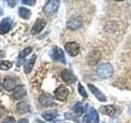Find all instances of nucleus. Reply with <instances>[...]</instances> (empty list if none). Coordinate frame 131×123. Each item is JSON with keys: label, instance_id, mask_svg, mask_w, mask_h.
<instances>
[{"label": "nucleus", "instance_id": "obj_1", "mask_svg": "<svg viewBox=\"0 0 131 123\" xmlns=\"http://www.w3.org/2000/svg\"><path fill=\"white\" fill-rule=\"evenodd\" d=\"M97 75L102 79H108L113 75V67L109 63L101 64L97 69Z\"/></svg>", "mask_w": 131, "mask_h": 123}, {"label": "nucleus", "instance_id": "obj_2", "mask_svg": "<svg viewBox=\"0 0 131 123\" xmlns=\"http://www.w3.org/2000/svg\"><path fill=\"white\" fill-rule=\"evenodd\" d=\"M82 123H99V116L94 108H89L82 120Z\"/></svg>", "mask_w": 131, "mask_h": 123}, {"label": "nucleus", "instance_id": "obj_3", "mask_svg": "<svg viewBox=\"0 0 131 123\" xmlns=\"http://www.w3.org/2000/svg\"><path fill=\"white\" fill-rule=\"evenodd\" d=\"M60 1H57V0H50V1H48L43 7V11L44 14H46L47 16H51L54 14L58 9Z\"/></svg>", "mask_w": 131, "mask_h": 123}, {"label": "nucleus", "instance_id": "obj_4", "mask_svg": "<svg viewBox=\"0 0 131 123\" xmlns=\"http://www.w3.org/2000/svg\"><path fill=\"white\" fill-rule=\"evenodd\" d=\"M50 56L53 61H60V63H62L64 64L67 63L64 53L62 51V49H61L59 47H57V46L53 47L50 52Z\"/></svg>", "mask_w": 131, "mask_h": 123}, {"label": "nucleus", "instance_id": "obj_5", "mask_svg": "<svg viewBox=\"0 0 131 123\" xmlns=\"http://www.w3.org/2000/svg\"><path fill=\"white\" fill-rule=\"evenodd\" d=\"M69 95V90L65 85H60L54 91V97L59 101H65Z\"/></svg>", "mask_w": 131, "mask_h": 123}, {"label": "nucleus", "instance_id": "obj_6", "mask_svg": "<svg viewBox=\"0 0 131 123\" xmlns=\"http://www.w3.org/2000/svg\"><path fill=\"white\" fill-rule=\"evenodd\" d=\"M65 49L70 56L75 57L79 54L80 48L76 42H68L65 44Z\"/></svg>", "mask_w": 131, "mask_h": 123}, {"label": "nucleus", "instance_id": "obj_7", "mask_svg": "<svg viewBox=\"0 0 131 123\" xmlns=\"http://www.w3.org/2000/svg\"><path fill=\"white\" fill-rule=\"evenodd\" d=\"M101 60V53L97 50L90 52L87 56V63L89 66H95Z\"/></svg>", "mask_w": 131, "mask_h": 123}, {"label": "nucleus", "instance_id": "obj_8", "mask_svg": "<svg viewBox=\"0 0 131 123\" xmlns=\"http://www.w3.org/2000/svg\"><path fill=\"white\" fill-rule=\"evenodd\" d=\"M61 77L67 84H72L76 80L75 76L70 69H64L61 73Z\"/></svg>", "mask_w": 131, "mask_h": 123}, {"label": "nucleus", "instance_id": "obj_9", "mask_svg": "<svg viewBox=\"0 0 131 123\" xmlns=\"http://www.w3.org/2000/svg\"><path fill=\"white\" fill-rule=\"evenodd\" d=\"M88 87L90 89V91L92 92V94L94 96L96 97L97 100H99L100 102H106V97L103 94V93L101 92L95 85H93L92 84H88Z\"/></svg>", "mask_w": 131, "mask_h": 123}, {"label": "nucleus", "instance_id": "obj_10", "mask_svg": "<svg viewBox=\"0 0 131 123\" xmlns=\"http://www.w3.org/2000/svg\"><path fill=\"white\" fill-rule=\"evenodd\" d=\"M81 24H82L81 18L80 16H75V17L71 18L67 22V27L71 30H75L81 26Z\"/></svg>", "mask_w": 131, "mask_h": 123}, {"label": "nucleus", "instance_id": "obj_11", "mask_svg": "<svg viewBox=\"0 0 131 123\" xmlns=\"http://www.w3.org/2000/svg\"><path fill=\"white\" fill-rule=\"evenodd\" d=\"M46 26V22L42 19H37L35 22L34 26L31 28V34L32 35H37L43 30V28Z\"/></svg>", "mask_w": 131, "mask_h": 123}, {"label": "nucleus", "instance_id": "obj_12", "mask_svg": "<svg viewBox=\"0 0 131 123\" xmlns=\"http://www.w3.org/2000/svg\"><path fill=\"white\" fill-rule=\"evenodd\" d=\"M27 94V91L24 85H19L13 90V94L12 96L15 99H21L24 97H26Z\"/></svg>", "mask_w": 131, "mask_h": 123}, {"label": "nucleus", "instance_id": "obj_13", "mask_svg": "<svg viewBox=\"0 0 131 123\" xmlns=\"http://www.w3.org/2000/svg\"><path fill=\"white\" fill-rule=\"evenodd\" d=\"M39 100L40 104L44 107H48V106L53 104V102H54V101H53V97L50 94H41Z\"/></svg>", "mask_w": 131, "mask_h": 123}, {"label": "nucleus", "instance_id": "obj_14", "mask_svg": "<svg viewBox=\"0 0 131 123\" xmlns=\"http://www.w3.org/2000/svg\"><path fill=\"white\" fill-rule=\"evenodd\" d=\"M12 20L10 18H4L0 23V34H6L12 27Z\"/></svg>", "mask_w": 131, "mask_h": 123}, {"label": "nucleus", "instance_id": "obj_15", "mask_svg": "<svg viewBox=\"0 0 131 123\" xmlns=\"http://www.w3.org/2000/svg\"><path fill=\"white\" fill-rule=\"evenodd\" d=\"M99 110L101 113L104 115H107V116H110V117H113L116 112V108L113 105L102 106Z\"/></svg>", "mask_w": 131, "mask_h": 123}, {"label": "nucleus", "instance_id": "obj_16", "mask_svg": "<svg viewBox=\"0 0 131 123\" xmlns=\"http://www.w3.org/2000/svg\"><path fill=\"white\" fill-rule=\"evenodd\" d=\"M35 61H36V55L35 54L33 55L30 59H28V60L26 61V63H25V64H24V71H25V73L28 74V73H30L32 71Z\"/></svg>", "mask_w": 131, "mask_h": 123}, {"label": "nucleus", "instance_id": "obj_17", "mask_svg": "<svg viewBox=\"0 0 131 123\" xmlns=\"http://www.w3.org/2000/svg\"><path fill=\"white\" fill-rule=\"evenodd\" d=\"M84 111V106L83 105V104L80 102H77L76 104H75V106L72 108V112H71V114H74V118L73 119H75V117H80L83 114Z\"/></svg>", "mask_w": 131, "mask_h": 123}, {"label": "nucleus", "instance_id": "obj_18", "mask_svg": "<svg viewBox=\"0 0 131 123\" xmlns=\"http://www.w3.org/2000/svg\"><path fill=\"white\" fill-rule=\"evenodd\" d=\"M3 86L4 87V89H6L7 90H8V91L15 89H16V81L13 79H12V78H6V79L4 80Z\"/></svg>", "mask_w": 131, "mask_h": 123}, {"label": "nucleus", "instance_id": "obj_19", "mask_svg": "<svg viewBox=\"0 0 131 123\" xmlns=\"http://www.w3.org/2000/svg\"><path fill=\"white\" fill-rule=\"evenodd\" d=\"M16 109L20 113H26L30 111V107L26 102H20L16 105Z\"/></svg>", "mask_w": 131, "mask_h": 123}, {"label": "nucleus", "instance_id": "obj_20", "mask_svg": "<svg viewBox=\"0 0 131 123\" xmlns=\"http://www.w3.org/2000/svg\"><path fill=\"white\" fill-rule=\"evenodd\" d=\"M18 13H19V16H20V17L23 18V19H29L30 15H31V12H30V9H28V8H26V7H23L19 8Z\"/></svg>", "mask_w": 131, "mask_h": 123}, {"label": "nucleus", "instance_id": "obj_21", "mask_svg": "<svg viewBox=\"0 0 131 123\" xmlns=\"http://www.w3.org/2000/svg\"><path fill=\"white\" fill-rule=\"evenodd\" d=\"M42 117L46 121H52L57 117V113L56 112H46L43 113Z\"/></svg>", "mask_w": 131, "mask_h": 123}, {"label": "nucleus", "instance_id": "obj_22", "mask_svg": "<svg viewBox=\"0 0 131 123\" xmlns=\"http://www.w3.org/2000/svg\"><path fill=\"white\" fill-rule=\"evenodd\" d=\"M31 52H32V48L31 47H28V48H24L23 50L19 53V57H18L20 59H23L26 56H28L29 54H30Z\"/></svg>", "mask_w": 131, "mask_h": 123}, {"label": "nucleus", "instance_id": "obj_23", "mask_svg": "<svg viewBox=\"0 0 131 123\" xmlns=\"http://www.w3.org/2000/svg\"><path fill=\"white\" fill-rule=\"evenodd\" d=\"M12 67V63L10 61H0V69L1 70H6L10 69Z\"/></svg>", "mask_w": 131, "mask_h": 123}, {"label": "nucleus", "instance_id": "obj_24", "mask_svg": "<svg viewBox=\"0 0 131 123\" xmlns=\"http://www.w3.org/2000/svg\"><path fill=\"white\" fill-rule=\"evenodd\" d=\"M78 92L80 94L82 97L84 98H88V94H87V91H86V89H84V87L82 84L79 83L78 84Z\"/></svg>", "mask_w": 131, "mask_h": 123}, {"label": "nucleus", "instance_id": "obj_25", "mask_svg": "<svg viewBox=\"0 0 131 123\" xmlns=\"http://www.w3.org/2000/svg\"><path fill=\"white\" fill-rule=\"evenodd\" d=\"M22 3L26 5H29V6H33L35 5L36 1L35 0H22Z\"/></svg>", "mask_w": 131, "mask_h": 123}, {"label": "nucleus", "instance_id": "obj_26", "mask_svg": "<svg viewBox=\"0 0 131 123\" xmlns=\"http://www.w3.org/2000/svg\"><path fill=\"white\" fill-rule=\"evenodd\" d=\"M3 123H16V121H15V118L14 117H8L4 119Z\"/></svg>", "mask_w": 131, "mask_h": 123}, {"label": "nucleus", "instance_id": "obj_27", "mask_svg": "<svg viewBox=\"0 0 131 123\" xmlns=\"http://www.w3.org/2000/svg\"><path fill=\"white\" fill-rule=\"evenodd\" d=\"M7 3H8V5H9L10 7H15L16 6V1H9V0H7Z\"/></svg>", "mask_w": 131, "mask_h": 123}, {"label": "nucleus", "instance_id": "obj_28", "mask_svg": "<svg viewBox=\"0 0 131 123\" xmlns=\"http://www.w3.org/2000/svg\"><path fill=\"white\" fill-rule=\"evenodd\" d=\"M18 123H29V121H28V120L27 119H20V120H19V121H18Z\"/></svg>", "mask_w": 131, "mask_h": 123}, {"label": "nucleus", "instance_id": "obj_29", "mask_svg": "<svg viewBox=\"0 0 131 123\" xmlns=\"http://www.w3.org/2000/svg\"><path fill=\"white\" fill-rule=\"evenodd\" d=\"M1 89H2V85H1V84H0V92H1Z\"/></svg>", "mask_w": 131, "mask_h": 123}, {"label": "nucleus", "instance_id": "obj_30", "mask_svg": "<svg viewBox=\"0 0 131 123\" xmlns=\"http://www.w3.org/2000/svg\"><path fill=\"white\" fill-rule=\"evenodd\" d=\"M102 123H105V122H102Z\"/></svg>", "mask_w": 131, "mask_h": 123}, {"label": "nucleus", "instance_id": "obj_31", "mask_svg": "<svg viewBox=\"0 0 131 123\" xmlns=\"http://www.w3.org/2000/svg\"></svg>", "mask_w": 131, "mask_h": 123}]
</instances>
